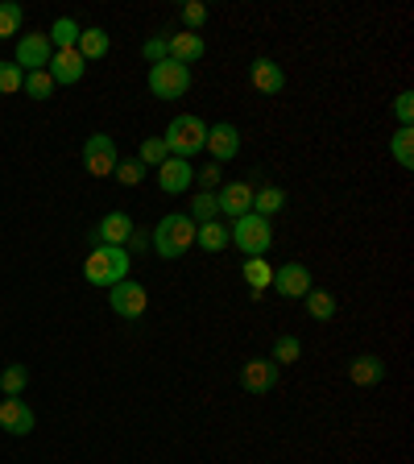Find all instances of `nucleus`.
Listing matches in <instances>:
<instances>
[{"label": "nucleus", "instance_id": "1", "mask_svg": "<svg viewBox=\"0 0 414 464\" xmlns=\"http://www.w3.org/2000/svg\"><path fill=\"white\" fill-rule=\"evenodd\" d=\"M191 245H195V224H191L186 212H170V216H162V220H158V228H153V237H150V249L162 261L186 258Z\"/></svg>", "mask_w": 414, "mask_h": 464}, {"label": "nucleus", "instance_id": "2", "mask_svg": "<svg viewBox=\"0 0 414 464\" xmlns=\"http://www.w3.org/2000/svg\"><path fill=\"white\" fill-rule=\"evenodd\" d=\"M129 270H133L129 249H116V245H91L88 261H83V278L91 286H104V291H112L116 282L129 278Z\"/></svg>", "mask_w": 414, "mask_h": 464}, {"label": "nucleus", "instance_id": "3", "mask_svg": "<svg viewBox=\"0 0 414 464\" xmlns=\"http://www.w3.org/2000/svg\"><path fill=\"white\" fill-rule=\"evenodd\" d=\"M229 245H237L245 258H265V253L273 249V224L270 220H262L257 212H249V216L232 220Z\"/></svg>", "mask_w": 414, "mask_h": 464}, {"label": "nucleus", "instance_id": "4", "mask_svg": "<svg viewBox=\"0 0 414 464\" xmlns=\"http://www.w3.org/2000/svg\"><path fill=\"white\" fill-rule=\"evenodd\" d=\"M162 141H166V150H170V158L191 162V158L207 145V125L199 117H175L170 125H166Z\"/></svg>", "mask_w": 414, "mask_h": 464}, {"label": "nucleus", "instance_id": "5", "mask_svg": "<svg viewBox=\"0 0 414 464\" xmlns=\"http://www.w3.org/2000/svg\"><path fill=\"white\" fill-rule=\"evenodd\" d=\"M145 83H150V92L158 100H183L186 92H191V66H178V63H158L150 66V75H145Z\"/></svg>", "mask_w": 414, "mask_h": 464}, {"label": "nucleus", "instance_id": "6", "mask_svg": "<svg viewBox=\"0 0 414 464\" xmlns=\"http://www.w3.org/2000/svg\"><path fill=\"white\" fill-rule=\"evenodd\" d=\"M108 307H112V315H120V320H142L145 307H150V291H145L142 282L125 278L108 291Z\"/></svg>", "mask_w": 414, "mask_h": 464}, {"label": "nucleus", "instance_id": "7", "mask_svg": "<svg viewBox=\"0 0 414 464\" xmlns=\"http://www.w3.org/2000/svg\"><path fill=\"white\" fill-rule=\"evenodd\" d=\"M120 162L116 153V141L108 137V133H91L88 141H83V166H88L91 179H104V174H112Z\"/></svg>", "mask_w": 414, "mask_h": 464}, {"label": "nucleus", "instance_id": "8", "mask_svg": "<svg viewBox=\"0 0 414 464\" xmlns=\"http://www.w3.org/2000/svg\"><path fill=\"white\" fill-rule=\"evenodd\" d=\"M278 378H282V369L273 365L270 356H253V361H245V365H240V386L249 390V394H257V398H262V394H270V390L278 386Z\"/></svg>", "mask_w": 414, "mask_h": 464}, {"label": "nucleus", "instance_id": "9", "mask_svg": "<svg viewBox=\"0 0 414 464\" xmlns=\"http://www.w3.org/2000/svg\"><path fill=\"white\" fill-rule=\"evenodd\" d=\"M273 291L282 294V299H303L311 291V270H306L303 261H286V266H273Z\"/></svg>", "mask_w": 414, "mask_h": 464}, {"label": "nucleus", "instance_id": "10", "mask_svg": "<svg viewBox=\"0 0 414 464\" xmlns=\"http://www.w3.org/2000/svg\"><path fill=\"white\" fill-rule=\"evenodd\" d=\"M211 158H216V166L232 162L240 153V129L237 125H229V120H220V125H207V145H203Z\"/></svg>", "mask_w": 414, "mask_h": 464}, {"label": "nucleus", "instance_id": "11", "mask_svg": "<svg viewBox=\"0 0 414 464\" xmlns=\"http://www.w3.org/2000/svg\"><path fill=\"white\" fill-rule=\"evenodd\" d=\"M133 232H137V224H133L125 212H108V216L96 224V232H88V241H91V245H116V249H125Z\"/></svg>", "mask_w": 414, "mask_h": 464}, {"label": "nucleus", "instance_id": "12", "mask_svg": "<svg viewBox=\"0 0 414 464\" xmlns=\"http://www.w3.org/2000/svg\"><path fill=\"white\" fill-rule=\"evenodd\" d=\"M50 55H55V46H50L46 33H25L22 42H17V66H22L25 75H30V71H46Z\"/></svg>", "mask_w": 414, "mask_h": 464}, {"label": "nucleus", "instance_id": "13", "mask_svg": "<svg viewBox=\"0 0 414 464\" xmlns=\"http://www.w3.org/2000/svg\"><path fill=\"white\" fill-rule=\"evenodd\" d=\"M83 71H88V63L79 58V50H55L50 55V63H46V75L55 79V87H71L83 79Z\"/></svg>", "mask_w": 414, "mask_h": 464}, {"label": "nucleus", "instance_id": "14", "mask_svg": "<svg viewBox=\"0 0 414 464\" xmlns=\"http://www.w3.org/2000/svg\"><path fill=\"white\" fill-rule=\"evenodd\" d=\"M216 204H220V216H249L253 212V187L240 183V179H232V183H224V191H216Z\"/></svg>", "mask_w": 414, "mask_h": 464}, {"label": "nucleus", "instance_id": "15", "mask_svg": "<svg viewBox=\"0 0 414 464\" xmlns=\"http://www.w3.org/2000/svg\"><path fill=\"white\" fill-rule=\"evenodd\" d=\"M191 183H195V166L183 162V158H166V162L158 166V187H162L166 195L191 191Z\"/></svg>", "mask_w": 414, "mask_h": 464}, {"label": "nucleus", "instance_id": "16", "mask_svg": "<svg viewBox=\"0 0 414 464\" xmlns=\"http://www.w3.org/2000/svg\"><path fill=\"white\" fill-rule=\"evenodd\" d=\"M249 83L257 87L262 96H282V92H286V75H282V66L273 63V58H253Z\"/></svg>", "mask_w": 414, "mask_h": 464}, {"label": "nucleus", "instance_id": "17", "mask_svg": "<svg viewBox=\"0 0 414 464\" xmlns=\"http://www.w3.org/2000/svg\"><path fill=\"white\" fill-rule=\"evenodd\" d=\"M203 50L207 46L199 33H170V38H166V58L178 66H195L199 58H203Z\"/></svg>", "mask_w": 414, "mask_h": 464}, {"label": "nucleus", "instance_id": "18", "mask_svg": "<svg viewBox=\"0 0 414 464\" xmlns=\"http://www.w3.org/2000/svg\"><path fill=\"white\" fill-rule=\"evenodd\" d=\"M33 410L25 407L22 398H4L0 402V432H9V435H30L33 432Z\"/></svg>", "mask_w": 414, "mask_h": 464}, {"label": "nucleus", "instance_id": "19", "mask_svg": "<svg viewBox=\"0 0 414 464\" xmlns=\"http://www.w3.org/2000/svg\"><path fill=\"white\" fill-rule=\"evenodd\" d=\"M349 381L352 386H382L385 381V361L377 353H365V356H352V365H349Z\"/></svg>", "mask_w": 414, "mask_h": 464}, {"label": "nucleus", "instance_id": "20", "mask_svg": "<svg viewBox=\"0 0 414 464\" xmlns=\"http://www.w3.org/2000/svg\"><path fill=\"white\" fill-rule=\"evenodd\" d=\"M240 278H245V286L253 291V299H262L273 282V266L265 258H245L240 261Z\"/></svg>", "mask_w": 414, "mask_h": 464}, {"label": "nucleus", "instance_id": "21", "mask_svg": "<svg viewBox=\"0 0 414 464\" xmlns=\"http://www.w3.org/2000/svg\"><path fill=\"white\" fill-rule=\"evenodd\" d=\"M75 50H79V58H83V63H96V58H108L112 38L99 30V25H88V30H79Z\"/></svg>", "mask_w": 414, "mask_h": 464}, {"label": "nucleus", "instance_id": "22", "mask_svg": "<svg viewBox=\"0 0 414 464\" xmlns=\"http://www.w3.org/2000/svg\"><path fill=\"white\" fill-rule=\"evenodd\" d=\"M282 207H286V191H282V187L265 183V187H257V191H253V212H257V216H262V220L278 216Z\"/></svg>", "mask_w": 414, "mask_h": 464}, {"label": "nucleus", "instance_id": "23", "mask_svg": "<svg viewBox=\"0 0 414 464\" xmlns=\"http://www.w3.org/2000/svg\"><path fill=\"white\" fill-rule=\"evenodd\" d=\"M195 245L203 253H220V249H229V228L211 220V224H195Z\"/></svg>", "mask_w": 414, "mask_h": 464}, {"label": "nucleus", "instance_id": "24", "mask_svg": "<svg viewBox=\"0 0 414 464\" xmlns=\"http://www.w3.org/2000/svg\"><path fill=\"white\" fill-rule=\"evenodd\" d=\"M79 30H83V25H79L75 17H58V22L50 25V33H46V38H50V46H55V50H75Z\"/></svg>", "mask_w": 414, "mask_h": 464}, {"label": "nucleus", "instance_id": "25", "mask_svg": "<svg viewBox=\"0 0 414 464\" xmlns=\"http://www.w3.org/2000/svg\"><path fill=\"white\" fill-rule=\"evenodd\" d=\"M303 302H306V315H311V320H319V324H327V320L336 315V294L315 291V286L303 294Z\"/></svg>", "mask_w": 414, "mask_h": 464}, {"label": "nucleus", "instance_id": "26", "mask_svg": "<svg viewBox=\"0 0 414 464\" xmlns=\"http://www.w3.org/2000/svg\"><path fill=\"white\" fill-rule=\"evenodd\" d=\"M191 224H211V220H220V204H216V191H199L195 199H191Z\"/></svg>", "mask_w": 414, "mask_h": 464}, {"label": "nucleus", "instance_id": "27", "mask_svg": "<svg viewBox=\"0 0 414 464\" xmlns=\"http://www.w3.org/2000/svg\"><path fill=\"white\" fill-rule=\"evenodd\" d=\"M390 153L402 171H414V129H398L390 137Z\"/></svg>", "mask_w": 414, "mask_h": 464}, {"label": "nucleus", "instance_id": "28", "mask_svg": "<svg viewBox=\"0 0 414 464\" xmlns=\"http://www.w3.org/2000/svg\"><path fill=\"white\" fill-rule=\"evenodd\" d=\"M25 386H30V369L25 365H9L0 373V390H4V398H22Z\"/></svg>", "mask_w": 414, "mask_h": 464}, {"label": "nucleus", "instance_id": "29", "mask_svg": "<svg viewBox=\"0 0 414 464\" xmlns=\"http://www.w3.org/2000/svg\"><path fill=\"white\" fill-rule=\"evenodd\" d=\"M298 356H303V345H298V336H278V340H273V365L282 369V365H295Z\"/></svg>", "mask_w": 414, "mask_h": 464}, {"label": "nucleus", "instance_id": "30", "mask_svg": "<svg viewBox=\"0 0 414 464\" xmlns=\"http://www.w3.org/2000/svg\"><path fill=\"white\" fill-rule=\"evenodd\" d=\"M22 25H25L22 4H13V0H0V38H13V33H22Z\"/></svg>", "mask_w": 414, "mask_h": 464}, {"label": "nucleus", "instance_id": "31", "mask_svg": "<svg viewBox=\"0 0 414 464\" xmlns=\"http://www.w3.org/2000/svg\"><path fill=\"white\" fill-rule=\"evenodd\" d=\"M22 92L30 100H50V96H55V79L46 75V71H30V75H25V83H22Z\"/></svg>", "mask_w": 414, "mask_h": 464}, {"label": "nucleus", "instance_id": "32", "mask_svg": "<svg viewBox=\"0 0 414 464\" xmlns=\"http://www.w3.org/2000/svg\"><path fill=\"white\" fill-rule=\"evenodd\" d=\"M145 174H150V171H145V162H142V158H125V162H116V171H112V179H116L120 187H137V183H142V179H145Z\"/></svg>", "mask_w": 414, "mask_h": 464}, {"label": "nucleus", "instance_id": "33", "mask_svg": "<svg viewBox=\"0 0 414 464\" xmlns=\"http://www.w3.org/2000/svg\"><path fill=\"white\" fill-rule=\"evenodd\" d=\"M137 158H142L145 171H150V166H162L166 158H170V150H166V141H162V137H145V141H142V150H137Z\"/></svg>", "mask_w": 414, "mask_h": 464}, {"label": "nucleus", "instance_id": "34", "mask_svg": "<svg viewBox=\"0 0 414 464\" xmlns=\"http://www.w3.org/2000/svg\"><path fill=\"white\" fill-rule=\"evenodd\" d=\"M178 17H183L186 33H199V30H203V25H207V4H203V0H186Z\"/></svg>", "mask_w": 414, "mask_h": 464}, {"label": "nucleus", "instance_id": "35", "mask_svg": "<svg viewBox=\"0 0 414 464\" xmlns=\"http://www.w3.org/2000/svg\"><path fill=\"white\" fill-rule=\"evenodd\" d=\"M25 83V71L17 63H0V96H13V92H22Z\"/></svg>", "mask_w": 414, "mask_h": 464}, {"label": "nucleus", "instance_id": "36", "mask_svg": "<svg viewBox=\"0 0 414 464\" xmlns=\"http://www.w3.org/2000/svg\"><path fill=\"white\" fill-rule=\"evenodd\" d=\"M393 117H398V129H410V120H414V92H402V96L393 100Z\"/></svg>", "mask_w": 414, "mask_h": 464}, {"label": "nucleus", "instance_id": "37", "mask_svg": "<svg viewBox=\"0 0 414 464\" xmlns=\"http://www.w3.org/2000/svg\"><path fill=\"white\" fill-rule=\"evenodd\" d=\"M142 58L150 66H158V63H166V38H150V42L142 46Z\"/></svg>", "mask_w": 414, "mask_h": 464}, {"label": "nucleus", "instance_id": "38", "mask_svg": "<svg viewBox=\"0 0 414 464\" xmlns=\"http://www.w3.org/2000/svg\"><path fill=\"white\" fill-rule=\"evenodd\" d=\"M199 183H203V191L207 187H216L220 183V166H203V171H199Z\"/></svg>", "mask_w": 414, "mask_h": 464}]
</instances>
